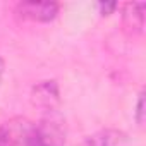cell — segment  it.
I'll use <instances>...</instances> for the list:
<instances>
[{
  "label": "cell",
  "mask_w": 146,
  "mask_h": 146,
  "mask_svg": "<svg viewBox=\"0 0 146 146\" xmlns=\"http://www.w3.org/2000/svg\"><path fill=\"white\" fill-rule=\"evenodd\" d=\"M52 113L33 127L28 146H64L65 132H64L62 120Z\"/></svg>",
  "instance_id": "1"
},
{
  "label": "cell",
  "mask_w": 146,
  "mask_h": 146,
  "mask_svg": "<svg viewBox=\"0 0 146 146\" xmlns=\"http://www.w3.org/2000/svg\"><path fill=\"white\" fill-rule=\"evenodd\" d=\"M16 14L31 23H50L58 14V4L55 2H21L16 5Z\"/></svg>",
  "instance_id": "2"
},
{
  "label": "cell",
  "mask_w": 146,
  "mask_h": 146,
  "mask_svg": "<svg viewBox=\"0 0 146 146\" xmlns=\"http://www.w3.org/2000/svg\"><path fill=\"white\" fill-rule=\"evenodd\" d=\"M144 11H146V4H125L124 11H122V24L124 29L136 36L141 35L144 29Z\"/></svg>",
  "instance_id": "3"
},
{
  "label": "cell",
  "mask_w": 146,
  "mask_h": 146,
  "mask_svg": "<svg viewBox=\"0 0 146 146\" xmlns=\"http://www.w3.org/2000/svg\"><path fill=\"white\" fill-rule=\"evenodd\" d=\"M33 100L38 107L45 108L48 113L55 112L58 103V86L55 81H41L33 88Z\"/></svg>",
  "instance_id": "4"
},
{
  "label": "cell",
  "mask_w": 146,
  "mask_h": 146,
  "mask_svg": "<svg viewBox=\"0 0 146 146\" xmlns=\"http://www.w3.org/2000/svg\"><path fill=\"white\" fill-rule=\"evenodd\" d=\"M83 146H131V139L119 129H102L88 136Z\"/></svg>",
  "instance_id": "5"
},
{
  "label": "cell",
  "mask_w": 146,
  "mask_h": 146,
  "mask_svg": "<svg viewBox=\"0 0 146 146\" xmlns=\"http://www.w3.org/2000/svg\"><path fill=\"white\" fill-rule=\"evenodd\" d=\"M134 120L139 127H143L144 124V91H141L137 95V102H136V110H134Z\"/></svg>",
  "instance_id": "6"
},
{
  "label": "cell",
  "mask_w": 146,
  "mask_h": 146,
  "mask_svg": "<svg viewBox=\"0 0 146 146\" xmlns=\"http://www.w3.org/2000/svg\"><path fill=\"white\" fill-rule=\"evenodd\" d=\"M117 7H119L117 2H100V4H98V11H100L102 16H110V14H113Z\"/></svg>",
  "instance_id": "7"
},
{
  "label": "cell",
  "mask_w": 146,
  "mask_h": 146,
  "mask_svg": "<svg viewBox=\"0 0 146 146\" xmlns=\"http://www.w3.org/2000/svg\"><path fill=\"white\" fill-rule=\"evenodd\" d=\"M0 146H7V132L5 127L0 125Z\"/></svg>",
  "instance_id": "8"
},
{
  "label": "cell",
  "mask_w": 146,
  "mask_h": 146,
  "mask_svg": "<svg viewBox=\"0 0 146 146\" xmlns=\"http://www.w3.org/2000/svg\"><path fill=\"white\" fill-rule=\"evenodd\" d=\"M4 72H5V62L0 57V86H2V81H4Z\"/></svg>",
  "instance_id": "9"
}]
</instances>
